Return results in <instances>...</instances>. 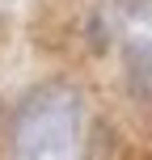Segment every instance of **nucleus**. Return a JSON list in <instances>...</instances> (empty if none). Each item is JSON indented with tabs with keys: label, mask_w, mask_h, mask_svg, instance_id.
Returning a JSON list of instances; mask_svg holds the SVG:
<instances>
[{
	"label": "nucleus",
	"mask_w": 152,
	"mask_h": 160,
	"mask_svg": "<svg viewBox=\"0 0 152 160\" xmlns=\"http://www.w3.org/2000/svg\"><path fill=\"white\" fill-rule=\"evenodd\" d=\"M85 131V97L68 80H47L30 88L13 118L17 156H68L76 152Z\"/></svg>",
	"instance_id": "f257e3e1"
},
{
	"label": "nucleus",
	"mask_w": 152,
	"mask_h": 160,
	"mask_svg": "<svg viewBox=\"0 0 152 160\" xmlns=\"http://www.w3.org/2000/svg\"><path fill=\"white\" fill-rule=\"evenodd\" d=\"M123 63H127V84L135 101H152V42L148 38H131L123 51Z\"/></svg>",
	"instance_id": "f03ea898"
}]
</instances>
